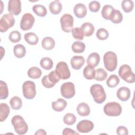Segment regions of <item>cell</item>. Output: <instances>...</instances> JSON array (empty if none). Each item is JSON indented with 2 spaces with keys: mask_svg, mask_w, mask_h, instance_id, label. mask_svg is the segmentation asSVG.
I'll use <instances>...</instances> for the list:
<instances>
[{
  "mask_svg": "<svg viewBox=\"0 0 135 135\" xmlns=\"http://www.w3.org/2000/svg\"><path fill=\"white\" fill-rule=\"evenodd\" d=\"M76 111L80 116H88L90 113V109L89 105L84 102L80 103L76 108Z\"/></svg>",
  "mask_w": 135,
  "mask_h": 135,
  "instance_id": "ac0fdd59",
  "label": "cell"
},
{
  "mask_svg": "<svg viewBox=\"0 0 135 135\" xmlns=\"http://www.w3.org/2000/svg\"><path fill=\"white\" fill-rule=\"evenodd\" d=\"M55 71L60 79L66 80L70 78L71 73L66 62L61 61L59 62L56 66Z\"/></svg>",
  "mask_w": 135,
  "mask_h": 135,
  "instance_id": "9c48e42d",
  "label": "cell"
},
{
  "mask_svg": "<svg viewBox=\"0 0 135 135\" xmlns=\"http://www.w3.org/2000/svg\"><path fill=\"white\" fill-rule=\"evenodd\" d=\"M81 28L83 31L84 36L88 37L92 35L94 32V27L93 24L89 22H85L83 23Z\"/></svg>",
  "mask_w": 135,
  "mask_h": 135,
  "instance_id": "7402d4cb",
  "label": "cell"
},
{
  "mask_svg": "<svg viewBox=\"0 0 135 135\" xmlns=\"http://www.w3.org/2000/svg\"><path fill=\"white\" fill-rule=\"evenodd\" d=\"M90 93L94 101L98 104L104 102L106 99V94L104 88L99 84H93L90 88Z\"/></svg>",
  "mask_w": 135,
  "mask_h": 135,
  "instance_id": "6da1fadb",
  "label": "cell"
},
{
  "mask_svg": "<svg viewBox=\"0 0 135 135\" xmlns=\"http://www.w3.org/2000/svg\"><path fill=\"white\" fill-rule=\"evenodd\" d=\"M122 20L123 15L120 11L118 9H114L113 11L110 20L115 24H118L121 23Z\"/></svg>",
  "mask_w": 135,
  "mask_h": 135,
  "instance_id": "d6a6232c",
  "label": "cell"
},
{
  "mask_svg": "<svg viewBox=\"0 0 135 135\" xmlns=\"http://www.w3.org/2000/svg\"><path fill=\"white\" fill-rule=\"evenodd\" d=\"M117 133L120 135H128V129L124 126H119L117 129Z\"/></svg>",
  "mask_w": 135,
  "mask_h": 135,
  "instance_id": "f6af8a7d",
  "label": "cell"
},
{
  "mask_svg": "<svg viewBox=\"0 0 135 135\" xmlns=\"http://www.w3.org/2000/svg\"><path fill=\"white\" fill-rule=\"evenodd\" d=\"M8 38L11 42L15 43L21 40V34L18 31H13L10 33Z\"/></svg>",
  "mask_w": 135,
  "mask_h": 135,
  "instance_id": "60d3db41",
  "label": "cell"
},
{
  "mask_svg": "<svg viewBox=\"0 0 135 135\" xmlns=\"http://www.w3.org/2000/svg\"><path fill=\"white\" fill-rule=\"evenodd\" d=\"M73 12L76 17L79 18H82L86 15L87 8L84 4L82 3H78L74 6Z\"/></svg>",
  "mask_w": 135,
  "mask_h": 135,
  "instance_id": "5bb4252c",
  "label": "cell"
},
{
  "mask_svg": "<svg viewBox=\"0 0 135 135\" xmlns=\"http://www.w3.org/2000/svg\"><path fill=\"white\" fill-rule=\"evenodd\" d=\"M96 36L100 40H106L109 36V32L105 28H100L98 30L96 33Z\"/></svg>",
  "mask_w": 135,
  "mask_h": 135,
  "instance_id": "ab89813d",
  "label": "cell"
},
{
  "mask_svg": "<svg viewBox=\"0 0 135 135\" xmlns=\"http://www.w3.org/2000/svg\"><path fill=\"white\" fill-rule=\"evenodd\" d=\"M100 61V57L98 53L93 52L91 53L87 58L86 63L88 65H91L93 67L97 66Z\"/></svg>",
  "mask_w": 135,
  "mask_h": 135,
  "instance_id": "d6986e66",
  "label": "cell"
},
{
  "mask_svg": "<svg viewBox=\"0 0 135 135\" xmlns=\"http://www.w3.org/2000/svg\"><path fill=\"white\" fill-rule=\"evenodd\" d=\"M76 121V118L75 115L73 113H66L63 117V122L65 124L71 126L75 123Z\"/></svg>",
  "mask_w": 135,
  "mask_h": 135,
  "instance_id": "74e56055",
  "label": "cell"
},
{
  "mask_svg": "<svg viewBox=\"0 0 135 135\" xmlns=\"http://www.w3.org/2000/svg\"><path fill=\"white\" fill-rule=\"evenodd\" d=\"M60 91L62 96L64 98H72L75 93L74 84L71 82L64 83L61 86Z\"/></svg>",
  "mask_w": 135,
  "mask_h": 135,
  "instance_id": "30bf717a",
  "label": "cell"
},
{
  "mask_svg": "<svg viewBox=\"0 0 135 135\" xmlns=\"http://www.w3.org/2000/svg\"><path fill=\"white\" fill-rule=\"evenodd\" d=\"M108 73L102 68H99L95 70V74L94 79L98 81H102L107 78Z\"/></svg>",
  "mask_w": 135,
  "mask_h": 135,
  "instance_id": "d590c367",
  "label": "cell"
},
{
  "mask_svg": "<svg viewBox=\"0 0 135 135\" xmlns=\"http://www.w3.org/2000/svg\"><path fill=\"white\" fill-rule=\"evenodd\" d=\"M85 60L82 56H74L71 59L70 63L74 70H79L84 65Z\"/></svg>",
  "mask_w": 135,
  "mask_h": 135,
  "instance_id": "2e32d148",
  "label": "cell"
},
{
  "mask_svg": "<svg viewBox=\"0 0 135 135\" xmlns=\"http://www.w3.org/2000/svg\"><path fill=\"white\" fill-rule=\"evenodd\" d=\"M24 37L25 41L28 44L32 45H36L38 42V38L37 36L33 32H28L25 33Z\"/></svg>",
  "mask_w": 135,
  "mask_h": 135,
  "instance_id": "d4e9b609",
  "label": "cell"
},
{
  "mask_svg": "<svg viewBox=\"0 0 135 135\" xmlns=\"http://www.w3.org/2000/svg\"><path fill=\"white\" fill-rule=\"evenodd\" d=\"M49 9L53 14H59L62 9V5L59 1H52L49 5Z\"/></svg>",
  "mask_w": 135,
  "mask_h": 135,
  "instance_id": "ffe728a7",
  "label": "cell"
},
{
  "mask_svg": "<svg viewBox=\"0 0 135 135\" xmlns=\"http://www.w3.org/2000/svg\"><path fill=\"white\" fill-rule=\"evenodd\" d=\"M66 101L62 98H59L56 101H54L52 103V107L53 109L57 112L63 111L66 108Z\"/></svg>",
  "mask_w": 135,
  "mask_h": 135,
  "instance_id": "e0dca14e",
  "label": "cell"
},
{
  "mask_svg": "<svg viewBox=\"0 0 135 135\" xmlns=\"http://www.w3.org/2000/svg\"><path fill=\"white\" fill-rule=\"evenodd\" d=\"M103 111L104 113L108 116L117 117L121 114L122 108L119 103L111 102L107 103L104 108Z\"/></svg>",
  "mask_w": 135,
  "mask_h": 135,
  "instance_id": "5b68a950",
  "label": "cell"
},
{
  "mask_svg": "<svg viewBox=\"0 0 135 135\" xmlns=\"http://www.w3.org/2000/svg\"><path fill=\"white\" fill-rule=\"evenodd\" d=\"M74 19L73 16L69 14H65L60 18V23L62 30L66 33L72 32L73 29Z\"/></svg>",
  "mask_w": 135,
  "mask_h": 135,
  "instance_id": "ba28073f",
  "label": "cell"
},
{
  "mask_svg": "<svg viewBox=\"0 0 135 135\" xmlns=\"http://www.w3.org/2000/svg\"><path fill=\"white\" fill-rule=\"evenodd\" d=\"M119 82V78L115 74H112L108 79L107 81V84L109 88H112L117 86Z\"/></svg>",
  "mask_w": 135,
  "mask_h": 135,
  "instance_id": "836d02e7",
  "label": "cell"
},
{
  "mask_svg": "<svg viewBox=\"0 0 135 135\" xmlns=\"http://www.w3.org/2000/svg\"><path fill=\"white\" fill-rule=\"evenodd\" d=\"M32 10L37 16L44 17L47 14V9L45 7L41 4L35 5L32 7Z\"/></svg>",
  "mask_w": 135,
  "mask_h": 135,
  "instance_id": "f1b7e54d",
  "label": "cell"
},
{
  "mask_svg": "<svg viewBox=\"0 0 135 135\" xmlns=\"http://www.w3.org/2000/svg\"><path fill=\"white\" fill-rule=\"evenodd\" d=\"M114 10L113 7L110 5H104L102 9L101 14L102 17L108 20H110L111 15L113 13V11Z\"/></svg>",
  "mask_w": 135,
  "mask_h": 135,
  "instance_id": "4316f807",
  "label": "cell"
},
{
  "mask_svg": "<svg viewBox=\"0 0 135 135\" xmlns=\"http://www.w3.org/2000/svg\"><path fill=\"white\" fill-rule=\"evenodd\" d=\"M35 22V18L30 13L24 14L21 18L20 27L23 31H27L31 29Z\"/></svg>",
  "mask_w": 135,
  "mask_h": 135,
  "instance_id": "8fae6325",
  "label": "cell"
},
{
  "mask_svg": "<svg viewBox=\"0 0 135 135\" xmlns=\"http://www.w3.org/2000/svg\"><path fill=\"white\" fill-rule=\"evenodd\" d=\"M27 75L32 79H36L41 77L42 75V71L40 68L36 66H33L28 69Z\"/></svg>",
  "mask_w": 135,
  "mask_h": 135,
  "instance_id": "83f0119b",
  "label": "cell"
},
{
  "mask_svg": "<svg viewBox=\"0 0 135 135\" xmlns=\"http://www.w3.org/2000/svg\"><path fill=\"white\" fill-rule=\"evenodd\" d=\"M89 8L92 12H97L100 8V4L98 1H91L89 4Z\"/></svg>",
  "mask_w": 135,
  "mask_h": 135,
  "instance_id": "7bdbcfd3",
  "label": "cell"
},
{
  "mask_svg": "<svg viewBox=\"0 0 135 135\" xmlns=\"http://www.w3.org/2000/svg\"><path fill=\"white\" fill-rule=\"evenodd\" d=\"M119 75L125 82L133 83L135 82V75L129 65L123 64L119 70Z\"/></svg>",
  "mask_w": 135,
  "mask_h": 135,
  "instance_id": "277c9868",
  "label": "cell"
},
{
  "mask_svg": "<svg viewBox=\"0 0 135 135\" xmlns=\"http://www.w3.org/2000/svg\"><path fill=\"white\" fill-rule=\"evenodd\" d=\"M93 128V123L91 121L88 120H81L76 126L78 131L81 133H88L90 132Z\"/></svg>",
  "mask_w": 135,
  "mask_h": 135,
  "instance_id": "4fadbf2b",
  "label": "cell"
},
{
  "mask_svg": "<svg viewBox=\"0 0 135 135\" xmlns=\"http://www.w3.org/2000/svg\"><path fill=\"white\" fill-rule=\"evenodd\" d=\"M21 2L20 0H9L8 2V11L9 14L18 15L21 12Z\"/></svg>",
  "mask_w": 135,
  "mask_h": 135,
  "instance_id": "7c38bea8",
  "label": "cell"
},
{
  "mask_svg": "<svg viewBox=\"0 0 135 135\" xmlns=\"http://www.w3.org/2000/svg\"><path fill=\"white\" fill-rule=\"evenodd\" d=\"M85 49V45L81 41H75L72 45V50L76 53H81L83 52Z\"/></svg>",
  "mask_w": 135,
  "mask_h": 135,
  "instance_id": "4dcf8cb0",
  "label": "cell"
},
{
  "mask_svg": "<svg viewBox=\"0 0 135 135\" xmlns=\"http://www.w3.org/2000/svg\"><path fill=\"white\" fill-rule=\"evenodd\" d=\"M41 82H42V83L44 87L46 88H51L53 87L55 85L54 84L51 83L50 81V80H49V79H48V75H44L43 77V78H42V79L41 80Z\"/></svg>",
  "mask_w": 135,
  "mask_h": 135,
  "instance_id": "ee69618b",
  "label": "cell"
},
{
  "mask_svg": "<svg viewBox=\"0 0 135 135\" xmlns=\"http://www.w3.org/2000/svg\"><path fill=\"white\" fill-rule=\"evenodd\" d=\"M130 89L126 86L120 88L117 92V98L122 101H127L130 98Z\"/></svg>",
  "mask_w": 135,
  "mask_h": 135,
  "instance_id": "9a60e30c",
  "label": "cell"
},
{
  "mask_svg": "<svg viewBox=\"0 0 135 135\" xmlns=\"http://www.w3.org/2000/svg\"><path fill=\"white\" fill-rule=\"evenodd\" d=\"M15 24V18L12 14H5L0 20V32H6L9 28L13 27Z\"/></svg>",
  "mask_w": 135,
  "mask_h": 135,
  "instance_id": "52a82bcc",
  "label": "cell"
},
{
  "mask_svg": "<svg viewBox=\"0 0 135 135\" xmlns=\"http://www.w3.org/2000/svg\"><path fill=\"white\" fill-rule=\"evenodd\" d=\"M83 74L84 78L88 80H92L94 79L95 74L94 67L90 65H86L83 70Z\"/></svg>",
  "mask_w": 135,
  "mask_h": 135,
  "instance_id": "cb8c5ba5",
  "label": "cell"
},
{
  "mask_svg": "<svg viewBox=\"0 0 135 135\" xmlns=\"http://www.w3.org/2000/svg\"><path fill=\"white\" fill-rule=\"evenodd\" d=\"M103 62L105 69L110 71H114L117 66L118 60L116 54L112 51L106 52L103 56Z\"/></svg>",
  "mask_w": 135,
  "mask_h": 135,
  "instance_id": "3957f363",
  "label": "cell"
},
{
  "mask_svg": "<svg viewBox=\"0 0 135 135\" xmlns=\"http://www.w3.org/2000/svg\"><path fill=\"white\" fill-rule=\"evenodd\" d=\"M41 66L46 70H50L53 68V62L52 59L48 57L42 58L40 61Z\"/></svg>",
  "mask_w": 135,
  "mask_h": 135,
  "instance_id": "1f68e13d",
  "label": "cell"
},
{
  "mask_svg": "<svg viewBox=\"0 0 135 135\" xmlns=\"http://www.w3.org/2000/svg\"><path fill=\"white\" fill-rule=\"evenodd\" d=\"M73 37L76 40H82L84 37V34L81 27H75L72 31Z\"/></svg>",
  "mask_w": 135,
  "mask_h": 135,
  "instance_id": "f35d334b",
  "label": "cell"
},
{
  "mask_svg": "<svg viewBox=\"0 0 135 135\" xmlns=\"http://www.w3.org/2000/svg\"><path fill=\"white\" fill-rule=\"evenodd\" d=\"M62 134H64V135H66V134H72V135H73V134H79V133L76 132H75L74 130L73 129H71L70 128H65L63 132H62Z\"/></svg>",
  "mask_w": 135,
  "mask_h": 135,
  "instance_id": "bcb514c9",
  "label": "cell"
},
{
  "mask_svg": "<svg viewBox=\"0 0 135 135\" xmlns=\"http://www.w3.org/2000/svg\"><path fill=\"white\" fill-rule=\"evenodd\" d=\"M13 52L15 56L17 58L23 57L26 54V49L22 44H16L13 49Z\"/></svg>",
  "mask_w": 135,
  "mask_h": 135,
  "instance_id": "484cf974",
  "label": "cell"
},
{
  "mask_svg": "<svg viewBox=\"0 0 135 135\" xmlns=\"http://www.w3.org/2000/svg\"><path fill=\"white\" fill-rule=\"evenodd\" d=\"M15 132L18 134H25L28 130V126L24 118L20 115H14L11 120Z\"/></svg>",
  "mask_w": 135,
  "mask_h": 135,
  "instance_id": "7a4b0ae2",
  "label": "cell"
},
{
  "mask_svg": "<svg viewBox=\"0 0 135 135\" xmlns=\"http://www.w3.org/2000/svg\"><path fill=\"white\" fill-rule=\"evenodd\" d=\"M121 7L126 13L131 12L134 7V3L131 0H124L122 2Z\"/></svg>",
  "mask_w": 135,
  "mask_h": 135,
  "instance_id": "8d00e7d4",
  "label": "cell"
},
{
  "mask_svg": "<svg viewBox=\"0 0 135 135\" xmlns=\"http://www.w3.org/2000/svg\"><path fill=\"white\" fill-rule=\"evenodd\" d=\"M8 96V89L7 84L3 81H0V99H6Z\"/></svg>",
  "mask_w": 135,
  "mask_h": 135,
  "instance_id": "e575fe53",
  "label": "cell"
},
{
  "mask_svg": "<svg viewBox=\"0 0 135 135\" xmlns=\"http://www.w3.org/2000/svg\"><path fill=\"white\" fill-rule=\"evenodd\" d=\"M23 94L24 97L27 99H32L36 95V87L34 82L31 81L24 82L22 86Z\"/></svg>",
  "mask_w": 135,
  "mask_h": 135,
  "instance_id": "8992f818",
  "label": "cell"
},
{
  "mask_svg": "<svg viewBox=\"0 0 135 135\" xmlns=\"http://www.w3.org/2000/svg\"><path fill=\"white\" fill-rule=\"evenodd\" d=\"M9 103L11 108L13 110H19L22 106V101L21 99L17 96H14L9 101Z\"/></svg>",
  "mask_w": 135,
  "mask_h": 135,
  "instance_id": "f546056e",
  "label": "cell"
},
{
  "mask_svg": "<svg viewBox=\"0 0 135 135\" xmlns=\"http://www.w3.org/2000/svg\"><path fill=\"white\" fill-rule=\"evenodd\" d=\"M42 46L46 50H51L53 49L55 45L54 39L49 36L45 37L42 41Z\"/></svg>",
  "mask_w": 135,
  "mask_h": 135,
  "instance_id": "44dd1931",
  "label": "cell"
},
{
  "mask_svg": "<svg viewBox=\"0 0 135 135\" xmlns=\"http://www.w3.org/2000/svg\"><path fill=\"white\" fill-rule=\"evenodd\" d=\"M0 121L3 122L8 117L9 114L10 109L9 106L5 103H1L0 104Z\"/></svg>",
  "mask_w": 135,
  "mask_h": 135,
  "instance_id": "603a6c76",
  "label": "cell"
},
{
  "mask_svg": "<svg viewBox=\"0 0 135 135\" xmlns=\"http://www.w3.org/2000/svg\"><path fill=\"white\" fill-rule=\"evenodd\" d=\"M35 135H38V134H41V135H42V134H46V132H45V131L42 129H39L35 133Z\"/></svg>",
  "mask_w": 135,
  "mask_h": 135,
  "instance_id": "7dc6e473",
  "label": "cell"
},
{
  "mask_svg": "<svg viewBox=\"0 0 135 135\" xmlns=\"http://www.w3.org/2000/svg\"><path fill=\"white\" fill-rule=\"evenodd\" d=\"M48 79L50 80V81L55 84L56 83H57L60 80V78L58 76L57 74L56 73V71L55 70H53L51 71L48 75Z\"/></svg>",
  "mask_w": 135,
  "mask_h": 135,
  "instance_id": "b9f144b4",
  "label": "cell"
}]
</instances>
